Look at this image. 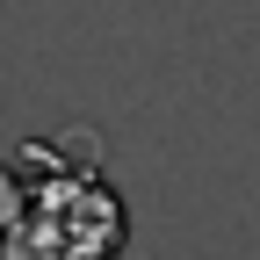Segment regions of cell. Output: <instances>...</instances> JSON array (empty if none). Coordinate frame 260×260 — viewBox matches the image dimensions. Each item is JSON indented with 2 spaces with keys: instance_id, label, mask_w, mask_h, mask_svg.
Returning a JSON list of instances; mask_svg holds the SVG:
<instances>
[{
  "instance_id": "6da1fadb",
  "label": "cell",
  "mask_w": 260,
  "mask_h": 260,
  "mask_svg": "<svg viewBox=\"0 0 260 260\" xmlns=\"http://www.w3.org/2000/svg\"><path fill=\"white\" fill-rule=\"evenodd\" d=\"M102 138L73 130V138L22 145L0 167V260H116L130 239L123 195L94 174Z\"/></svg>"
}]
</instances>
